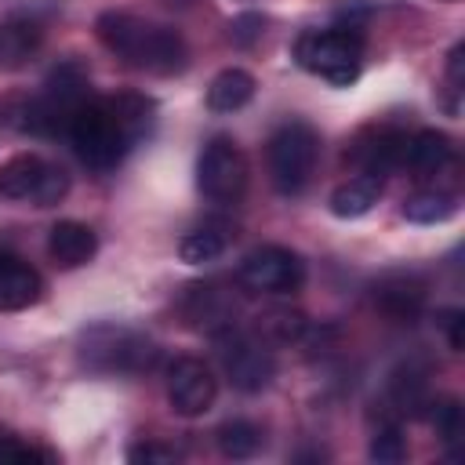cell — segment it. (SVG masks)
<instances>
[{
	"label": "cell",
	"instance_id": "6da1fadb",
	"mask_svg": "<svg viewBox=\"0 0 465 465\" xmlns=\"http://www.w3.org/2000/svg\"><path fill=\"white\" fill-rule=\"evenodd\" d=\"M94 33H98V40L105 44V51H113V54H116L120 62H127L131 69H145V73H156V76H171V73H182L185 62H189V47H185V40H182L174 29L142 22V18L124 15V11H105V15H98Z\"/></svg>",
	"mask_w": 465,
	"mask_h": 465
},
{
	"label": "cell",
	"instance_id": "7a4b0ae2",
	"mask_svg": "<svg viewBox=\"0 0 465 465\" xmlns=\"http://www.w3.org/2000/svg\"><path fill=\"white\" fill-rule=\"evenodd\" d=\"M65 134H69L76 156H80L91 171H113V167L127 156V149H134L131 138H127V131L120 127L116 113L109 109L105 98H87V102L73 113Z\"/></svg>",
	"mask_w": 465,
	"mask_h": 465
},
{
	"label": "cell",
	"instance_id": "3957f363",
	"mask_svg": "<svg viewBox=\"0 0 465 465\" xmlns=\"http://www.w3.org/2000/svg\"><path fill=\"white\" fill-rule=\"evenodd\" d=\"M294 58L305 73L349 87L363 65V36L356 29H309L294 40Z\"/></svg>",
	"mask_w": 465,
	"mask_h": 465
},
{
	"label": "cell",
	"instance_id": "277c9868",
	"mask_svg": "<svg viewBox=\"0 0 465 465\" xmlns=\"http://www.w3.org/2000/svg\"><path fill=\"white\" fill-rule=\"evenodd\" d=\"M265 160H269V174L272 185L283 196L302 193L312 174H316V160H320V134L305 124V120H287L272 131L269 145H265Z\"/></svg>",
	"mask_w": 465,
	"mask_h": 465
},
{
	"label": "cell",
	"instance_id": "5b68a950",
	"mask_svg": "<svg viewBox=\"0 0 465 465\" xmlns=\"http://www.w3.org/2000/svg\"><path fill=\"white\" fill-rule=\"evenodd\" d=\"M80 360L98 374H142L156 363V345L127 327L98 323L84 334Z\"/></svg>",
	"mask_w": 465,
	"mask_h": 465
},
{
	"label": "cell",
	"instance_id": "8992f818",
	"mask_svg": "<svg viewBox=\"0 0 465 465\" xmlns=\"http://www.w3.org/2000/svg\"><path fill=\"white\" fill-rule=\"evenodd\" d=\"M87 98L91 94H87V73H84V65L80 62H65V65H58L47 76L44 91L25 105L22 127L33 131V134H58V131L69 127L73 113Z\"/></svg>",
	"mask_w": 465,
	"mask_h": 465
},
{
	"label": "cell",
	"instance_id": "52a82bcc",
	"mask_svg": "<svg viewBox=\"0 0 465 465\" xmlns=\"http://www.w3.org/2000/svg\"><path fill=\"white\" fill-rule=\"evenodd\" d=\"M214 341H218L222 371L240 392H262L276 378V356L269 341H262L254 331H236L229 323L214 331Z\"/></svg>",
	"mask_w": 465,
	"mask_h": 465
},
{
	"label": "cell",
	"instance_id": "ba28073f",
	"mask_svg": "<svg viewBox=\"0 0 465 465\" xmlns=\"http://www.w3.org/2000/svg\"><path fill=\"white\" fill-rule=\"evenodd\" d=\"M69 193V174L36 153H15L0 163V196L29 200L33 207H54Z\"/></svg>",
	"mask_w": 465,
	"mask_h": 465
},
{
	"label": "cell",
	"instance_id": "9c48e42d",
	"mask_svg": "<svg viewBox=\"0 0 465 465\" xmlns=\"http://www.w3.org/2000/svg\"><path fill=\"white\" fill-rule=\"evenodd\" d=\"M196 185L200 193L211 200V203H240L243 193H247V156L243 149L225 138V134H214L200 160H196Z\"/></svg>",
	"mask_w": 465,
	"mask_h": 465
},
{
	"label": "cell",
	"instance_id": "30bf717a",
	"mask_svg": "<svg viewBox=\"0 0 465 465\" xmlns=\"http://www.w3.org/2000/svg\"><path fill=\"white\" fill-rule=\"evenodd\" d=\"M236 280L243 291H254V294H294L305 283V262L291 247L265 243L240 262Z\"/></svg>",
	"mask_w": 465,
	"mask_h": 465
},
{
	"label": "cell",
	"instance_id": "8fae6325",
	"mask_svg": "<svg viewBox=\"0 0 465 465\" xmlns=\"http://www.w3.org/2000/svg\"><path fill=\"white\" fill-rule=\"evenodd\" d=\"M214 396H218V378L203 360L182 356V360L171 363V371H167V400H171L174 414L196 418V414L211 411Z\"/></svg>",
	"mask_w": 465,
	"mask_h": 465
},
{
	"label": "cell",
	"instance_id": "7c38bea8",
	"mask_svg": "<svg viewBox=\"0 0 465 465\" xmlns=\"http://www.w3.org/2000/svg\"><path fill=\"white\" fill-rule=\"evenodd\" d=\"M374 305L392 323H414L425 309V283L414 272H389L374 283Z\"/></svg>",
	"mask_w": 465,
	"mask_h": 465
},
{
	"label": "cell",
	"instance_id": "4fadbf2b",
	"mask_svg": "<svg viewBox=\"0 0 465 465\" xmlns=\"http://www.w3.org/2000/svg\"><path fill=\"white\" fill-rule=\"evenodd\" d=\"M40 294H44L40 272L15 251L0 247V312H22V309L36 305Z\"/></svg>",
	"mask_w": 465,
	"mask_h": 465
},
{
	"label": "cell",
	"instance_id": "5bb4252c",
	"mask_svg": "<svg viewBox=\"0 0 465 465\" xmlns=\"http://www.w3.org/2000/svg\"><path fill=\"white\" fill-rule=\"evenodd\" d=\"M403 145H407V134L403 131H396V127H374V131L360 134V142L352 145L349 160L363 174L381 178L385 171H392V167L403 163Z\"/></svg>",
	"mask_w": 465,
	"mask_h": 465
},
{
	"label": "cell",
	"instance_id": "9a60e30c",
	"mask_svg": "<svg viewBox=\"0 0 465 465\" xmlns=\"http://www.w3.org/2000/svg\"><path fill=\"white\" fill-rule=\"evenodd\" d=\"M94 251H98V236H94L91 225L73 222V218L51 225L47 254H51L54 265H62V269H80V265H87V262L94 258Z\"/></svg>",
	"mask_w": 465,
	"mask_h": 465
},
{
	"label": "cell",
	"instance_id": "2e32d148",
	"mask_svg": "<svg viewBox=\"0 0 465 465\" xmlns=\"http://www.w3.org/2000/svg\"><path fill=\"white\" fill-rule=\"evenodd\" d=\"M450 156H454L450 138L443 131H436V127H425V131H418V134L407 138L403 163L400 167H407L411 178H432V174H440L450 163Z\"/></svg>",
	"mask_w": 465,
	"mask_h": 465
},
{
	"label": "cell",
	"instance_id": "e0dca14e",
	"mask_svg": "<svg viewBox=\"0 0 465 465\" xmlns=\"http://www.w3.org/2000/svg\"><path fill=\"white\" fill-rule=\"evenodd\" d=\"M185 316L196 327L222 331V327L232 323V298L218 283H193L189 294H185Z\"/></svg>",
	"mask_w": 465,
	"mask_h": 465
},
{
	"label": "cell",
	"instance_id": "ac0fdd59",
	"mask_svg": "<svg viewBox=\"0 0 465 465\" xmlns=\"http://www.w3.org/2000/svg\"><path fill=\"white\" fill-rule=\"evenodd\" d=\"M105 102H109V109L116 113L120 127L127 131L131 145H138L142 138H149V131H153V124H156V102H153V98H145V94H138V91H120V94H109Z\"/></svg>",
	"mask_w": 465,
	"mask_h": 465
},
{
	"label": "cell",
	"instance_id": "d6986e66",
	"mask_svg": "<svg viewBox=\"0 0 465 465\" xmlns=\"http://www.w3.org/2000/svg\"><path fill=\"white\" fill-rule=\"evenodd\" d=\"M378 200H381V178H374V174H356V178L341 182V185L331 193V214H334V218H363Z\"/></svg>",
	"mask_w": 465,
	"mask_h": 465
},
{
	"label": "cell",
	"instance_id": "ffe728a7",
	"mask_svg": "<svg viewBox=\"0 0 465 465\" xmlns=\"http://www.w3.org/2000/svg\"><path fill=\"white\" fill-rule=\"evenodd\" d=\"M254 98V76L247 69H222L207 87L211 113H236Z\"/></svg>",
	"mask_w": 465,
	"mask_h": 465
},
{
	"label": "cell",
	"instance_id": "44dd1931",
	"mask_svg": "<svg viewBox=\"0 0 465 465\" xmlns=\"http://www.w3.org/2000/svg\"><path fill=\"white\" fill-rule=\"evenodd\" d=\"M214 443H218V450H222L225 458L243 461V458H254V454L262 450L265 436H262V429H258L254 421H247V418H229V421L218 425Z\"/></svg>",
	"mask_w": 465,
	"mask_h": 465
},
{
	"label": "cell",
	"instance_id": "7402d4cb",
	"mask_svg": "<svg viewBox=\"0 0 465 465\" xmlns=\"http://www.w3.org/2000/svg\"><path fill=\"white\" fill-rule=\"evenodd\" d=\"M229 247V236L222 225H200V229H189L182 240H178V254L185 265H207L214 258H222Z\"/></svg>",
	"mask_w": 465,
	"mask_h": 465
},
{
	"label": "cell",
	"instance_id": "603a6c76",
	"mask_svg": "<svg viewBox=\"0 0 465 465\" xmlns=\"http://www.w3.org/2000/svg\"><path fill=\"white\" fill-rule=\"evenodd\" d=\"M305 327H309V323H305V316H302L298 309L276 305V309H265V312L258 316L254 334H258L262 341H269V345H291V341H302Z\"/></svg>",
	"mask_w": 465,
	"mask_h": 465
},
{
	"label": "cell",
	"instance_id": "cb8c5ba5",
	"mask_svg": "<svg viewBox=\"0 0 465 465\" xmlns=\"http://www.w3.org/2000/svg\"><path fill=\"white\" fill-rule=\"evenodd\" d=\"M454 211H458V200L450 193H440V189H421V193H414V196L403 200V218L414 222V225L447 222Z\"/></svg>",
	"mask_w": 465,
	"mask_h": 465
},
{
	"label": "cell",
	"instance_id": "d4e9b609",
	"mask_svg": "<svg viewBox=\"0 0 465 465\" xmlns=\"http://www.w3.org/2000/svg\"><path fill=\"white\" fill-rule=\"evenodd\" d=\"M389 396H392V403H396L400 414H425V407L432 403V400H429L425 371H418V367L396 371V374H392V385H389Z\"/></svg>",
	"mask_w": 465,
	"mask_h": 465
},
{
	"label": "cell",
	"instance_id": "484cf974",
	"mask_svg": "<svg viewBox=\"0 0 465 465\" xmlns=\"http://www.w3.org/2000/svg\"><path fill=\"white\" fill-rule=\"evenodd\" d=\"M371 458L378 465H396V461L407 458V440H403V432H400L396 421L378 425V432L371 436Z\"/></svg>",
	"mask_w": 465,
	"mask_h": 465
},
{
	"label": "cell",
	"instance_id": "4316f807",
	"mask_svg": "<svg viewBox=\"0 0 465 465\" xmlns=\"http://www.w3.org/2000/svg\"><path fill=\"white\" fill-rule=\"evenodd\" d=\"M429 421L436 425V436L454 447L461 440V407L458 400H440V403H429Z\"/></svg>",
	"mask_w": 465,
	"mask_h": 465
},
{
	"label": "cell",
	"instance_id": "83f0119b",
	"mask_svg": "<svg viewBox=\"0 0 465 465\" xmlns=\"http://www.w3.org/2000/svg\"><path fill=\"white\" fill-rule=\"evenodd\" d=\"M127 458L131 461H145V465H171V461H178V450L160 443V440H145V443H134L127 450Z\"/></svg>",
	"mask_w": 465,
	"mask_h": 465
},
{
	"label": "cell",
	"instance_id": "f1b7e54d",
	"mask_svg": "<svg viewBox=\"0 0 465 465\" xmlns=\"http://www.w3.org/2000/svg\"><path fill=\"white\" fill-rule=\"evenodd\" d=\"M0 458H7V461H54V450H44V447H33V443L7 436V440H0Z\"/></svg>",
	"mask_w": 465,
	"mask_h": 465
},
{
	"label": "cell",
	"instance_id": "f546056e",
	"mask_svg": "<svg viewBox=\"0 0 465 465\" xmlns=\"http://www.w3.org/2000/svg\"><path fill=\"white\" fill-rule=\"evenodd\" d=\"M436 323L447 331V341H450V349L458 352L461 345H465V338H461V309H443V312H436Z\"/></svg>",
	"mask_w": 465,
	"mask_h": 465
},
{
	"label": "cell",
	"instance_id": "4dcf8cb0",
	"mask_svg": "<svg viewBox=\"0 0 465 465\" xmlns=\"http://www.w3.org/2000/svg\"><path fill=\"white\" fill-rule=\"evenodd\" d=\"M447 80H450V91H461V84H465V44H458L447 54Z\"/></svg>",
	"mask_w": 465,
	"mask_h": 465
}]
</instances>
